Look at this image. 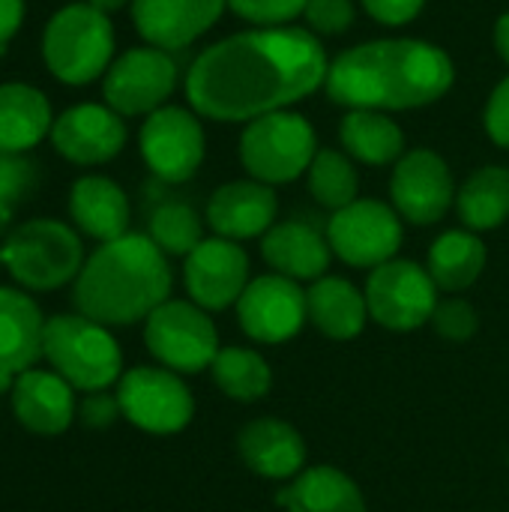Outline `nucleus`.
Instances as JSON below:
<instances>
[{
  "label": "nucleus",
  "instance_id": "1",
  "mask_svg": "<svg viewBox=\"0 0 509 512\" xmlns=\"http://www.w3.org/2000/svg\"><path fill=\"white\" fill-rule=\"evenodd\" d=\"M321 42L300 27H261L204 48L186 72L195 114L237 123L306 99L327 78Z\"/></svg>",
  "mask_w": 509,
  "mask_h": 512
},
{
  "label": "nucleus",
  "instance_id": "2",
  "mask_svg": "<svg viewBox=\"0 0 509 512\" xmlns=\"http://www.w3.org/2000/svg\"><path fill=\"white\" fill-rule=\"evenodd\" d=\"M453 60L423 39H375L342 51L324 78L327 96L348 108L402 111L438 102L453 87Z\"/></svg>",
  "mask_w": 509,
  "mask_h": 512
},
{
  "label": "nucleus",
  "instance_id": "3",
  "mask_svg": "<svg viewBox=\"0 0 509 512\" xmlns=\"http://www.w3.org/2000/svg\"><path fill=\"white\" fill-rule=\"evenodd\" d=\"M171 294L165 252L144 234H123L102 243L75 279V306L105 327L147 321Z\"/></svg>",
  "mask_w": 509,
  "mask_h": 512
},
{
  "label": "nucleus",
  "instance_id": "4",
  "mask_svg": "<svg viewBox=\"0 0 509 512\" xmlns=\"http://www.w3.org/2000/svg\"><path fill=\"white\" fill-rule=\"evenodd\" d=\"M114 54V27L108 15L90 3H69L57 9L42 33V57L51 75L63 84L81 87L105 75Z\"/></svg>",
  "mask_w": 509,
  "mask_h": 512
},
{
  "label": "nucleus",
  "instance_id": "5",
  "mask_svg": "<svg viewBox=\"0 0 509 512\" xmlns=\"http://www.w3.org/2000/svg\"><path fill=\"white\" fill-rule=\"evenodd\" d=\"M42 357L54 372L84 393L108 390L123 369V354L105 324H96L84 315H57L45 321Z\"/></svg>",
  "mask_w": 509,
  "mask_h": 512
},
{
  "label": "nucleus",
  "instance_id": "6",
  "mask_svg": "<svg viewBox=\"0 0 509 512\" xmlns=\"http://www.w3.org/2000/svg\"><path fill=\"white\" fill-rule=\"evenodd\" d=\"M3 267L30 291H54L78 279L84 267L81 237L57 219H33L18 225L0 246Z\"/></svg>",
  "mask_w": 509,
  "mask_h": 512
},
{
  "label": "nucleus",
  "instance_id": "7",
  "mask_svg": "<svg viewBox=\"0 0 509 512\" xmlns=\"http://www.w3.org/2000/svg\"><path fill=\"white\" fill-rule=\"evenodd\" d=\"M315 144L318 138L306 117L294 111H273L249 120L240 138V159L255 180L273 186L309 171L318 153Z\"/></svg>",
  "mask_w": 509,
  "mask_h": 512
},
{
  "label": "nucleus",
  "instance_id": "8",
  "mask_svg": "<svg viewBox=\"0 0 509 512\" xmlns=\"http://www.w3.org/2000/svg\"><path fill=\"white\" fill-rule=\"evenodd\" d=\"M144 342L165 369L189 375L210 369L222 351L207 312L186 300H165L153 309L144 324Z\"/></svg>",
  "mask_w": 509,
  "mask_h": 512
},
{
  "label": "nucleus",
  "instance_id": "9",
  "mask_svg": "<svg viewBox=\"0 0 509 512\" xmlns=\"http://www.w3.org/2000/svg\"><path fill=\"white\" fill-rule=\"evenodd\" d=\"M120 414L153 435H174L189 426L195 402L189 387L171 372L156 366L129 369L117 384Z\"/></svg>",
  "mask_w": 509,
  "mask_h": 512
},
{
  "label": "nucleus",
  "instance_id": "10",
  "mask_svg": "<svg viewBox=\"0 0 509 512\" xmlns=\"http://www.w3.org/2000/svg\"><path fill=\"white\" fill-rule=\"evenodd\" d=\"M438 285L429 270L414 261H387L372 270L366 285L369 318H375L387 330H417L432 321L438 306Z\"/></svg>",
  "mask_w": 509,
  "mask_h": 512
},
{
  "label": "nucleus",
  "instance_id": "11",
  "mask_svg": "<svg viewBox=\"0 0 509 512\" xmlns=\"http://www.w3.org/2000/svg\"><path fill=\"white\" fill-rule=\"evenodd\" d=\"M327 240L333 255H339L345 264L375 270L396 258L402 246V222L387 204L375 198H357L333 213Z\"/></svg>",
  "mask_w": 509,
  "mask_h": 512
},
{
  "label": "nucleus",
  "instance_id": "12",
  "mask_svg": "<svg viewBox=\"0 0 509 512\" xmlns=\"http://www.w3.org/2000/svg\"><path fill=\"white\" fill-rule=\"evenodd\" d=\"M177 84V63L168 51L144 45L132 48L123 57H117L102 81L105 105L114 108L120 117L135 114H153L162 108V102L174 93Z\"/></svg>",
  "mask_w": 509,
  "mask_h": 512
},
{
  "label": "nucleus",
  "instance_id": "13",
  "mask_svg": "<svg viewBox=\"0 0 509 512\" xmlns=\"http://www.w3.org/2000/svg\"><path fill=\"white\" fill-rule=\"evenodd\" d=\"M138 144L147 168L165 183H186L204 162V129L186 108L162 105L147 114Z\"/></svg>",
  "mask_w": 509,
  "mask_h": 512
},
{
  "label": "nucleus",
  "instance_id": "14",
  "mask_svg": "<svg viewBox=\"0 0 509 512\" xmlns=\"http://www.w3.org/2000/svg\"><path fill=\"white\" fill-rule=\"evenodd\" d=\"M306 318V291H300L294 279L279 273L252 279L237 300V321L243 333L255 342H288L303 330Z\"/></svg>",
  "mask_w": 509,
  "mask_h": 512
},
{
  "label": "nucleus",
  "instance_id": "15",
  "mask_svg": "<svg viewBox=\"0 0 509 512\" xmlns=\"http://www.w3.org/2000/svg\"><path fill=\"white\" fill-rule=\"evenodd\" d=\"M186 291L201 309H228L237 306L249 285V258L246 252L225 237L201 240L183 267Z\"/></svg>",
  "mask_w": 509,
  "mask_h": 512
},
{
  "label": "nucleus",
  "instance_id": "16",
  "mask_svg": "<svg viewBox=\"0 0 509 512\" xmlns=\"http://www.w3.org/2000/svg\"><path fill=\"white\" fill-rule=\"evenodd\" d=\"M393 204L414 225H432L447 216L456 201V186L447 162L432 150H411L393 171Z\"/></svg>",
  "mask_w": 509,
  "mask_h": 512
},
{
  "label": "nucleus",
  "instance_id": "17",
  "mask_svg": "<svg viewBox=\"0 0 509 512\" xmlns=\"http://www.w3.org/2000/svg\"><path fill=\"white\" fill-rule=\"evenodd\" d=\"M51 144L63 159L75 165H102L123 150L126 126L114 108L81 102L54 117Z\"/></svg>",
  "mask_w": 509,
  "mask_h": 512
},
{
  "label": "nucleus",
  "instance_id": "18",
  "mask_svg": "<svg viewBox=\"0 0 509 512\" xmlns=\"http://www.w3.org/2000/svg\"><path fill=\"white\" fill-rule=\"evenodd\" d=\"M228 0H132V21L153 48L177 51L207 33Z\"/></svg>",
  "mask_w": 509,
  "mask_h": 512
},
{
  "label": "nucleus",
  "instance_id": "19",
  "mask_svg": "<svg viewBox=\"0 0 509 512\" xmlns=\"http://www.w3.org/2000/svg\"><path fill=\"white\" fill-rule=\"evenodd\" d=\"M42 336L45 321L39 306L15 288H0V393L42 357Z\"/></svg>",
  "mask_w": 509,
  "mask_h": 512
},
{
  "label": "nucleus",
  "instance_id": "20",
  "mask_svg": "<svg viewBox=\"0 0 509 512\" xmlns=\"http://www.w3.org/2000/svg\"><path fill=\"white\" fill-rule=\"evenodd\" d=\"M276 192L261 180H237L225 183L213 192L207 204L210 228L225 240H249L261 237L273 228L276 219Z\"/></svg>",
  "mask_w": 509,
  "mask_h": 512
},
{
  "label": "nucleus",
  "instance_id": "21",
  "mask_svg": "<svg viewBox=\"0 0 509 512\" xmlns=\"http://www.w3.org/2000/svg\"><path fill=\"white\" fill-rule=\"evenodd\" d=\"M12 411L24 429L36 435H60L75 420L72 387L57 372L30 369L12 384Z\"/></svg>",
  "mask_w": 509,
  "mask_h": 512
},
{
  "label": "nucleus",
  "instance_id": "22",
  "mask_svg": "<svg viewBox=\"0 0 509 512\" xmlns=\"http://www.w3.org/2000/svg\"><path fill=\"white\" fill-rule=\"evenodd\" d=\"M237 450L243 462L267 480L297 477L303 474V465H306V444L300 432L276 417L252 420L237 435Z\"/></svg>",
  "mask_w": 509,
  "mask_h": 512
},
{
  "label": "nucleus",
  "instance_id": "23",
  "mask_svg": "<svg viewBox=\"0 0 509 512\" xmlns=\"http://www.w3.org/2000/svg\"><path fill=\"white\" fill-rule=\"evenodd\" d=\"M264 261L288 279H321L330 267V240L306 222L273 225L261 240Z\"/></svg>",
  "mask_w": 509,
  "mask_h": 512
},
{
  "label": "nucleus",
  "instance_id": "24",
  "mask_svg": "<svg viewBox=\"0 0 509 512\" xmlns=\"http://www.w3.org/2000/svg\"><path fill=\"white\" fill-rule=\"evenodd\" d=\"M69 213L75 225L99 243H111L129 234V198L108 177H81L69 192Z\"/></svg>",
  "mask_w": 509,
  "mask_h": 512
},
{
  "label": "nucleus",
  "instance_id": "25",
  "mask_svg": "<svg viewBox=\"0 0 509 512\" xmlns=\"http://www.w3.org/2000/svg\"><path fill=\"white\" fill-rule=\"evenodd\" d=\"M54 114L42 90L9 81L0 84V153H27L51 135Z\"/></svg>",
  "mask_w": 509,
  "mask_h": 512
},
{
  "label": "nucleus",
  "instance_id": "26",
  "mask_svg": "<svg viewBox=\"0 0 509 512\" xmlns=\"http://www.w3.org/2000/svg\"><path fill=\"white\" fill-rule=\"evenodd\" d=\"M309 321L330 339H354L363 333L369 321V303L366 294H360L348 279L339 276H321L306 291Z\"/></svg>",
  "mask_w": 509,
  "mask_h": 512
},
{
  "label": "nucleus",
  "instance_id": "27",
  "mask_svg": "<svg viewBox=\"0 0 509 512\" xmlns=\"http://www.w3.org/2000/svg\"><path fill=\"white\" fill-rule=\"evenodd\" d=\"M288 512H366V501L351 477L330 465H315L276 495Z\"/></svg>",
  "mask_w": 509,
  "mask_h": 512
},
{
  "label": "nucleus",
  "instance_id": "28",
  "mask_svg": "<svg viewBox=\"0 0 509 512\" xmlns=\"http://www.w3.org/2000/svg\"><path fill=\"white\" fill-rule=\"evenodd\" d=\"M486 267V246L471 231H447L429 249V276L441 291L471 288Z\"/></svg>",
  "mask_w": 509,
  "mask_h": 512
},
{
  "label": "nucleus",
  "instance_id": "29",
  "mask_svg": "<svg viewBox=\"0 0 509 512\" xmlns=\"http://www.w3.org/2000/svg\"><path fill=\"white\" fill-rule=\"evenodd\" d=\"M339 135H342L345 150L366 165H387V162L399 159L405 150L402 129L387 114L369 111V108H354L342 120Z\"/></svg>",
  "mask_w": 509,
  "mask_h": 512
},
{
  "label": "nucleus",
  "instance_id": "30",
  "mask_svg": "<svg viewBox=\"0 0 509 512\" xmlns=\"http://www.w3.org/2000/svg\"><path fill=\"white\" fill-rule=\"evenodd\" d=\"M459 216L471 231H492L509 219V171L480 168L459 189Z\"/></svg>",
  "mask_w": 509,
  "mask_h": 512
},
{
  "label": "nucleus",
  "instance_id": "31",
  "mask_svg": "<svg viewBox=\"0 0 509 512\" xmlns=\"http://www.w3.org/2000/svg\"><path fill=\"white\" fill-rule=\"evenodd\" d=\"M216 387L237 402H258L273 387V372L258 351L222 348L210 366Z\"/></svg>",
  "mask_w": 509,
  "mask_h": 512
},
{
  "label": "nucleus",
  "instance_id": "32",
  "mask_svg": "<svg viewBox=\"0 0 509 512\" xmlns=\"http://www.w3.org/2000/svg\"><path fill=\"white\" fill-rule=\"evenodd\" d=\"M309 192L333 213L357 201V171L339 150H318L309 165Z\"/></svg>",
  "mask_w": 509,
  "mask_h": 512
},
{
  "label": "nucleus",
  "instance_id": "33",
  "mask_svg": "<svg viewBox=\"0 0 509 512\" xmlns=\"http://www.w3.org/2000/svg\"><path fill=\"white\" fill-rule=\"evenodd\" d=\"M150 240L165 255H189L204 237H201V219L198 213L183 201H168L153 210L150 216Z\"/></svg>",
  "mask_w": 509,
  "mask_h": 512
},
{
  "label": "nucleus",
  "instance_id": "34",
  "mask_svg": "<svg viewBox=\"0 0 509 512\" xmlns=\"http://www.w3.org/2000/svg\"><path fill=\"white\" fill-rule=\"evenodd\" d=\"M36 183V165L24 153H0V228Z\"/></svg>",
  "mask_w": 509,
  "mask_h": 512
},
{
  "label": "nucleus",
  "instance_id": "35",
  "mask_svg": "<svg viewBox=\"0 0 509 512\" xmlns=\"http://www.w3.org/2000/svg\"><path fill=\"white\" fill-rule=\"evenodd\" d=\"M429 324L435 327V333H438L441 339H450V342H468V339L477 333L480 318H477V312H474V306H471L468 300L453 297V300H441V303L435 306V312H432V321H429Z\"/></svg>",
  "mask_w": 509,
  "mask_h": 512
},
{
  "label": "nucleus",
  "instance_id": "36",
  "mask_svg": "<svg viewBox=\"0 0 509 512\" xmlns=\"http://www.w3.org/2000/svg\"><path fill=\"white\" fill-rule=\"evenodd\" d=\"M309 0H228V6L243 15L246 21H255L261 27H279L300 15Z\"/></svg>",
  "mask_w": 509,
  "mask_h": 512
},
{
  "label": "nucleus",
  "instance_id": "37",
  "mask_svg": "<svg viewBox=\"0 0 509 512\" xmlns=\"http://www.w3.org/2000/svg\"><path fill=\"white\" fill-rule=\"evenodd\" d=\"M306 21L318 33H345L354 21V3L351 0H309L303 9Z\"/></svg>",
  "mask_w": 509,
  "mask_h": 512
},
{
  "label": "nucleus",
  "instance_id": "38",
  "mask_svg": "<svg viewBox=\"0 0 509 512\" xmlns=\"http://www.w3.org/2000/svg\"><path fill=\"white\" fill-rule=\"evenodd\" d=\"M486 129L495 144L509 147V75L495 87L486 105Z\"/></svg>",
  "mask_w": 509,
  "mask_h": 512
},
{
  "label": "nucleus",
  "instance_id": "39",
  "mask_svg": "<svg viewBox=\"0 0 509 512\" xmlns=\"http://www.w3.org/2000/svg\"><path fill=\"white\" fill-rule=\"evenodd\" d=\"M426 0H363L366 12L381 21V24H390V27H399V24H408L411 18L420 15Z\"/></svg>",
  "mask_w": 509,
  "mask_h": 512
},
{
  "label": "nucleus",
  "instance_id": "40",
  "mask_svg": "<svg viewBox=\"0 0 509 512\" xmlns=\"http://www.w3.org/2000/svg\"><path fill=\"white\" fill-rule=\"evenodd\" d=\"M120 414V402L117 396H108V393H90L81 405V420L93 429H105L117 420Z\"/></svg>",
  "mask_w": 509,
  "mask_h": 512
},
{
  "label": "nucleus",
  "instance_id": "41",
  "mask_svg": "<svg viewBox=\"0 0 509 512\" xmlns=\"http://www.w3.org/2000/svg\"><path fill=\"white\" fill-rule=\"evenodd\" d=\"M24 0H0V51L6 48V42L21 30L24 24Z\"/></svg>",
  "mask_w": 509,
  "mask_h": 512
},
{
  "label": "nucleus",
  "instance_id": "42",
  "mask_svg": "<svg viewBox=\"0 0 509 512\" xmlns=\"http://www.w3.org/2000/svg\"><path fill=\"white\" fill-rule=\"evenodd\" d=\"M495 45H498V54L509 63V12L498 18V27H495Z\"/></svg>",
  "mask_w": 509,
  "mask_h": 512
},
{
  "label": "nucleus",
  "instance_id": "43",
  "mask_svg": "<svg viewBox=\"0 0 509 512\" xmlns=\"http://www.w3.org/2000/svg\"><path fill=\"white\" fill-rule=\"evenodd\" d=\"M87 3H90V6H96V9H102V12L108 15V12H117V9H123L129 0H87Z\"/></svg>",
  "mask_w": 509,
  "mask_h": 512
},
{
  "label": "nucleus",
  "instance_id": "44",
  "mask_svg": "<svg viewBox=\"0 0 509 512\" xmlns=\"http://www.w3.org/2000/svg\"><path fill=\"white\" fill-rule=\"evenodd\" d=\"M0 267H3V255H0Z\"/></svg>",
  "mask_w": 509,
  "mask_h": 512
}]
</instances>
